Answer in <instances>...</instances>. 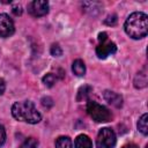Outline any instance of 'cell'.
Masks as SVG:
<instances>
[{"instance_id":"17","label":"cell","mask_w":148,"mask_h":148,"mask_svg":"<svg viewBox=\"0 0 148 148\" xmlns=\"http://www.w3.org/2000/svg\"><path fill=\"white\" fill-rule=\"evenodd\" d=\"M50 52H51V54L54 56V57H60V56L62 54V50H61V47H60L58 44H53V45L51 46Z\"/></svg>"},{"instance_id":"23","label":"cell","mask_w":148,"mask_h":148,"mask_svg":"<svg viewBox=\"0 0 148 148\" xmlns=\"http://www.w3.org/2000/svg\"><path fill=\"white\" fill-rule=\"evenodd\" d=\"M121 148H139V147L136 145H134V143H127V145L123 146Z\"/></svg>"},{"instance_id":"7","label":"cell","mask_w":148,"mask_h":148,"mask_svg":"<svg viewBox=\"0 0 148 148\" xmlns=\"http://www.w3.org/2000/svg\"><path fill=\"white\" fill-rule=\"evenodd\" d=\"M14 22L7 14H0V36L6 38L14 34Z\"/></svg>"},{"instance_id":"8","label":"cell","mask_w":148,"mask_h":148,"mask_svg":"<svg viewBox=\"0 0 148 148\" xmlns=\"http://www.w3.org/2000/svg\"><path fill=\"white\" fill-rule=\"evenodd\" d=\"M103 96H104V99L109 104H111V105H113L116 108H121V105H123V97L119 94L110 91V90H105Z\"/></svg>"},{"instance_id":"5","label":"cell","mask_w":148,"mask_h":148,"mask_svg":"<svg viewBox=\"0 0 148 148\" xmlns=\"http://www.w3.org/2000/svg\"><path fill=\"white\" fill-rule=\"evenodd\" d=\"M116 145V133L110 127L101 128L97 139H96V148H113Z\"/></svg>"},{"instance_id":"3","label":"cell","mask_w":148,"mask_h":148,"mask_svg":"<svg viewBox=\"0 0 148 148\" xmlns=\"http://www.w3.org/2000/svg\"><path fill=\"white\" fill-rule=\"evenodd\" d=\"M87 112L92 118V120L97 123H106L112 119V113L109 111V109L95 101H88Z\"/></svg>"},{"instance_id":"21","label":"cell","mask_w":148,"mask_h":148,"mask_svg":"<svg viewBox=\"0 0 148 148\" xmlns=\"http://www.w3.org/2000/svg\"><path fill=\"white\" fill-rule=\"evenodd\" d=\"M12 10H13V13H14V15H16V16H18V15H21L22 14V7H21V5H14L13 6V8H12Z\"/></svg>"},{"instance_id":"11","label":"cell","mask_w":148,"mask_h":148,"mask_svg":"<svg viewBox=\"0 0 148 148\" xmlns=\"http://www.w3.org/2000/svg\"><path fill=\"white\" fill-rule=\"evenodd\" d=\"M146 68H143L142 71H140L135 79H134V87L135 88H145L147 86V74H146Z\"/></svg>"},{"instance_id":"12","label":"cell","mask_w":148,"mask_h":148,"mask_svg":"<svg viewBox=\"0 0 148 148\" xmlns=\"http://www.w3.org/2000/svg\"><path fill=\"white\" fill-rule=\"evenodd\" d=\"M138 130L143 134V135H147L148 134V114L147 113H143L139 121H138Z\"/></svg>"},{"instance_id":"14","label":"cell","mask_w":148,"mask_h":148,"mask_svg":"<svg viewBox=\"0 0 148 148\" xmlns=\"http://www.w3.org/2000/svg\"><path fill=\"white\" fill-rule=\"evenodd\" d=\"M91 87L90 86H83V87H81L80 89H79V91H77V97H76V99L77 101H82V99H86L87 98V96L91 92Z\"/></svg>"},{"instance_id":"10","label":"cell","mask_w":148,"mask_h":148,"mask_svg":"<svg viewBox=\"0 0 148 148\" xmlns=\"http://www.w3.org/2000/svg\"><path fill=\"white\" fill-rule=\"evenodd\" d=\"M72 71L76 76H83L86 74V65L81 59H76L73 61Z\"/></svg>"},{"instance_id":"1","label":"cell","mask_w":148,"mask_h":148,"mask_svg":"<svg viewBox=\"0 0 148 148\" xmlns=\"http://www.w3.org/2000/svg\"><path fill=\"white\" fill-rule=\"evenodd\" d=\"M125 32L133 39H140L148 34V16L142 12L131 14L124 24Z\"/></svg>"},{"instance_id":"13","label":"cell","mask_w":148,"mask_h":148,"mask_svg":"<svg viewBox=\"0 0 148 148\" xmlns=\"http://www.w3.org/2000/svg\"><path fill=\"white\" fill-rule=\"evenodd\" d=\"M56 148H73L72 140L68 136H59L56 140Z\"/></svg>"},{"instance_id":"19","label":"cell","mask_w":148,"mask_h":148,"mask_svg":"<svg viewBox=\"0 0 148 148\" xmlns=\"http://www.w3.org/2000/svg\"><path fill=\"white\" fill-rule=\"evenodd\" d=\"M105 24L108 25H114L117 23V16L116 15H111V16H108V18L104 21Z\"/></svg>"},{"instance_id":"6","label":"cell","mask_w":148,"mask_h":148,"mask_svg":"<svg viewBox=\"0 0 148 148\" xmlns=\"http://www.w3.org/2000/svg\"><path fill=\"white\" fill-rule=\"evenodd\" d=\"M28 12L34 17L44 16L49 12V2L45 0H34L28 5Z\"/></svg>"},{"instance_id":"16","label":"cell","mask_w":148,"mask_h":148,"mask_svg":"<svg viewBox=\"0 0 148 148\" xmlns=\"http://www.w3.org/2000/svg\"><path fill=\"white\" fill-rule=\"evenodd\" d=\"M56 81H57V76L52 73H49L43 77V82L46 87H52L56 83Z\"/></svg>"},{"instance_id":"4","label":"cell","mask_w":148,"mask_h":148,"mask_svg":"<svg viewBox=\"0 0 148 148\" xmlns=\"http://www.w3.org/2000/svg\"><path fill=\"white\" fill-rule=\"evenodd\" d=\"M98 40H99V44L96 47V54L99 59H105L106 57L116 53L117 46L113 42L108 39L106 32H101L98 35Z\"/></svg>"},{"instance_id":"22","label":"cell","mask_w":148,"mask_h":148,"mask_svg":"<svg viewBox=\"0 0 148 148\" xmlns=\"http://www.w3.org/2000/svg\"><path fill=\"white\" fill-rule=\"evenodd\" d=\"M5 89H6V84H5V81H3L2 79H0V95H2V94H3Z\"/></svg>"},{"instance_id":"18","label":"cell","mask_w":148,"mask_h":148,"mask_svg":"<svg viewBox=\"0 0 148 148\" xmlns=\"http://www.w3.org/2000/svg\"><path fill=\"white\" fill-rule=\"evenodd\" d=\"M42 105H43L44 108H46V109L51 108V106L53 105L52 98H51V97H43V98H42Z\"/></svg>"},{"instance_id":"9","label":"cell","mask_w":148,"mask_h":148,"mask_svg":"<svg viewBox=\"0 0 148 148\" xmlns=\"http://www.w3.org/2000/svg\"><path fill=\"white\" fill-rule=\"evenodd\" d=\"M74 147L75 148H92V142L88 135L80 134L76 136L74 141Z\"/></svg>"},{"instance_id":"15","label":"cell","mask_w":148,"mask_h":148,"mask_svg":"<svg viewBox=\"0 0 148 148\" xmlns=\"http://www.w3.org/2000/svg\"><path fill=\"white\" fill-rule=\"evenodd\" d=\"M38 141L35 138H28L23 141V143L20 146V148H37Z\"/></svg>"},{"instance_id":"2","label":"cell","mask_w":148,"mask_h":148,"mask_svg":"<svg viewBox=\"0 0 148 148\" xmlns=\"http://www.w3.org/2000/svg\"><path fill=\"white\" fill-rule=\"evenodd\" d=\"M12 114L16 120L25 121L29 124H37L42 119L40 113L30 101L14 103L12 106Z\"/></svg>"},{"instance_id":"20","label":"cell","mask_w":148,"mask_h":148,"mask_svg":"<svg viewBox=\"0 0 148 148\" xmlns=\"http://www.w3.org/2000/svg\"><path fill=\"white\" fill-rule=\"evenodd\" d=\"M5 140H6V131H5L3 126L0 125V147L5 143Z\"/></svg>"}]
</instances>
